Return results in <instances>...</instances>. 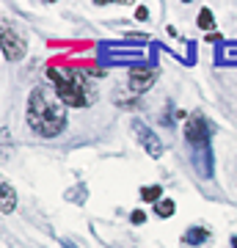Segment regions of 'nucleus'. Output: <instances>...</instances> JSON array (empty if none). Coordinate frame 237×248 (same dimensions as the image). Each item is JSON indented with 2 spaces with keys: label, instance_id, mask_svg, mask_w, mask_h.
Returning <instances> with one entry per match:
<instances>
[{
  "label": "nucleus",
  "instance_id": "obj_12",
  "mask_svg": "<svg viewBox=\"0 0 237 248\" xmlns=\"http://www.w3.org/2000/svg\"><path fill=\"white\" fill-rule=\"evenodd\" d=\"M132 223H146V213H141V210H135V213L130 215Z\"/></svg>",
  "mask_w": 237,
  "mask_h": 248
},
{
  "label": "nucleus",
  "instance_id": "obj_13",
  "mask_svg": "<svg viewBox=\"0 0 237 248\" xmlns=\"http://www.w3.org/2000/svg\"><path fill=\"white\" fill-rule=\"evenodd\" d=\"M135 17H138V19H146V17H149V11L141 6V9H135Z\"/></svg>",
  "mask_w": 237,
  "mask_h": 248
},
{
  "label": "nucleus",
  "instance_id": "obj_3",
  "mask_svg": "<svg viewBox=\"0 0 237 248\" xmlns=\"http://www.w3.org/2000/svg\"><path fill=\"white\" fill-rule=\"evenodd\" d=\"M185 141L193 143L196 149L204 155V149L210 146V127H207V122H204V116L193 113L188 122H185Z\"/></svg>",
  "mask_w": 237,
  "mask_h": 248
},
{
  "label": "nucleus",
  "instance_id": "obj_9",
  "mask_svg": "<svg viewBox=\"0 0 237 248\" xmlns=\"http://www.w3.org/2000/svg\"><path fill=\"white\" fill-rule=\"evenodd\" d=\"M141 199H143V202H155V204H158L160 199H163V187H160V185L141 187Z\"/></svg>",
  "mask_w": 237,
  "mask_h": 248
},
{
  "label": "nucleus",
  "instance_id": "obj_6",
  "mask_svg": "<svg viewBox=\"0 0 237 248\" xmlns=\"http://www.w3.org/2000/svg\"><path fill=\"white\" fill-rule=\"evenodd\" d=\"M132 133H135V138L143 143V149H146V155H149V157L158 160L160 155H163V143H160V138L152 133V130L141 122V119H132Z\"/></svg>",
  "mask_w": 237,
  "mask_h": 248
},
{
  "label": "nucleus",
  "instance_id": "obj_4",
  "mask_svg": "<svg viewBox=\"0 0 237 248\" xmlns=\"http://www.w3.org/2000/svg\"><path fill=\"white\" fill-rule=\"evenodd\" d=\"M25 53H28L25 39H22V36H19L9 22H3V55H6V61L17 63V61L25 58Z\"/></svg>",
  "mask_w": 237,
  "mask_h": 248
},
{
  "label": "nucleus",
  "instance_id": "obj_2",
  "mask_svg": "<svg viewBox=\"0 0 237 248\" xmlns=\"http://www.w3.org/2000/svg\"><path fill=\"white\" fill-rule=\"evenodd\" d=\"M47 78L53 80L55 94L61 97V102L66 108H86V105H91V99H94V89H91L88 72L50 66V69H47Z\"/></svg>",
  "mask_w": 237,
  "mask_h": 248
},
{
  "label": "nucleus",
  "instance_id": "obj_7",
  "mask_svg": "<svg viewBox=\"0 0 237 248\" xmlns=\"http://www.w3.org/2000/svg\"><path fill=\"white\" fill-rule=\"evenodd\" d=\"M182 243L185 246H204V243H210V229H204V226H190V229L182 234Z\"/></svg>",
  "mask_w": 237,
  "mask_h": 248
},
{
  "label": "nucleus",
  "instance_id": "obj_5",
  "mask_svg": "<svg viewBox=\"0 0 237 248\" xmlns=\"http://www.w3.org/2000/svg\"><path fill=\"white\" fill-rule=\"evenodd\" d=\"M158 80V69L155 66H132L130 69V80H127V89L132 94H143L152 89V83Z\"/></svg>",
  "mask_w": 237,
  "mask_h": 248
},
{
  "label": "nucleus",
  "instance_id": "obj_11",
  "mask_svg": "<svg viewBox=\"0 0 237 248\" xmlns=\"http://www.w3.org/2000/svg\"><path fill=\"white\" fill-rule=\"evenodd\" d=\"M212 25H215L212 11H210V9H202V11H199V28H202V31H210Z\"/></svg>",
  "mask_w": 237,
  "mask_h": 248
},
{
  "label": "nucleus",
  "instance_id": "obj_10",
  "mask_svg": "<svg viewBox=\"0 0 237 248\" xmlns=\"http://www.w3.org/2000/svg\"><path fill=\"white\" fill-rule=\"evenodd\" d=\"M174 202H171V199H160L158 204H155V213L160 215V218H171V215H174Z\"/></svg>",
  "mask_w": 237,
  "mask_h": 248
},
{
  "label": "nucleus",
  "instance_id": "obj_1",
  "mask_svg": "<svg viewBox=\"0 0 237 248\" xmlns=\"http://www.w3.org/2000/svg\"><path fill=\"white\" fill-rule=\"evenodd\" d=\"M28 127L42 138H55L66 127V105L50 86H36L28 94Z\"/></svg>",
  "mask_w": 237,
  "mask_h": 248
},
{
  "label": "nucleus",
  "instance_id": "obj_14",
  "mask_svg": "<svg viewBox=\"0 0 237 248\" xmlns=\"http://www.w3.org/2000/svg\"><path fill=\"white\" fill-rule=\"evenodd\" d=\"M232 248H237V234H235V237H232Z\"/></svg>",
  "mask_w": 237,
  "mask_h": 248
},
{
  "label": "nucleus",
  "instance_id": "obj_8",
  "mask_svg": "<svg viewBox=\"0 0 237 248\" xmlns=\"http://www.w3.org/2000/svg\"><path fill=\"white\" fill-rule=\"evenodd\" d=\"M0 190H3V215H11V213H14V207H17V193L11 190L9 182H3Z\"/></svg>",
  "mask_w": 237,
  "mask_h": 248
}]
</instances>
